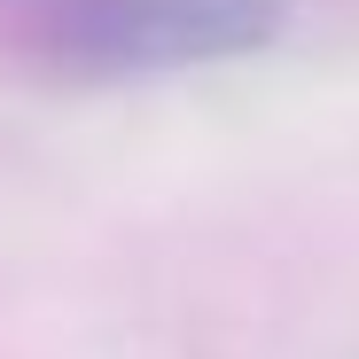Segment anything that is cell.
Wrapping results in <instances>:
<instances>
[{
    "mask_svg": "<svg viewBox=\"0 0 359 359\" xmlns=\"http://www.w3.org/2000/svg\"><path fill=\"white\" fill-rule=\"evenodd\" d=\"M289 0H24V39L71 79H156L250 55Z\"/></svg>",
    "mask_w": 359,
    "mask_h": 359,
    "instance_id": "6da1fadb",
    "label": "cell"
}]
</instances>
